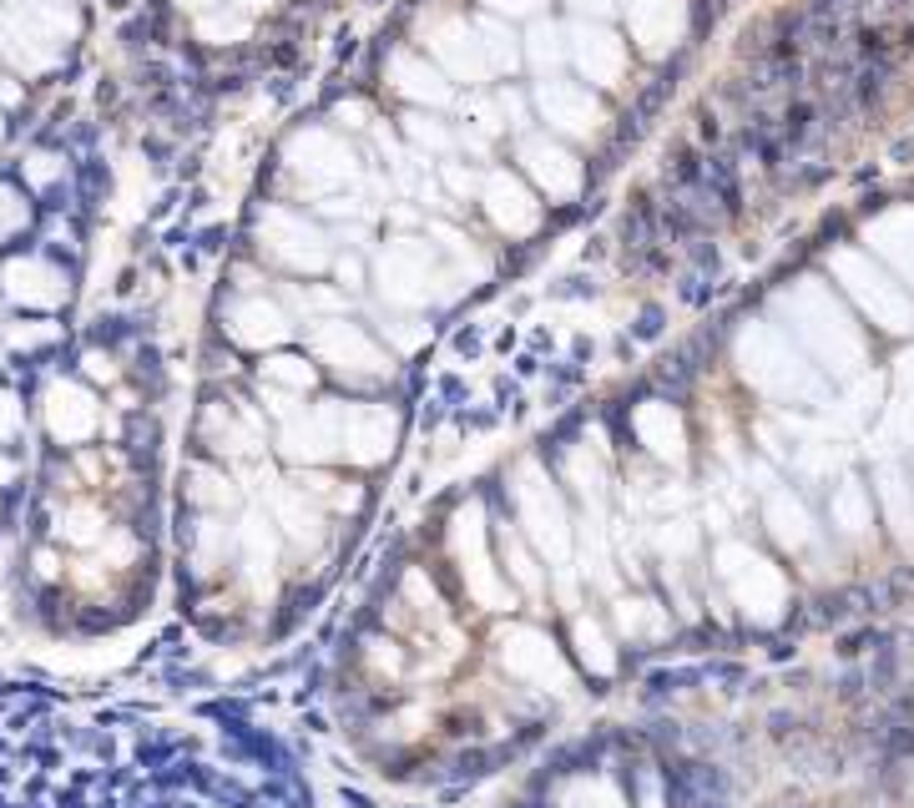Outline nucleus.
<instances>
[{
  "label": "nucleus",
  "mask_w": 914,
  "mask_h": 808,
  "mask_svg": "<svg viewBox=\"0 0 914 808\" xmlns=\"http://www.w3.org/2000/svg\"><path fill=\"white\" fill-rule=\"evenodd\" d=\"M274 516L299 546H319V535H324V516L319 506H309V490H274Z\"/></svg>",
  "instance_id": "1a4fd4ad"
},
{
  "label": "nucleus",
  "mask_w": 914,
  "mask_h": 808,
  "mask_svg": "<svg viewBox=\"0 0 914 808\" xmlns=\"http://www.w3.org/2000/svg\"><path fill=\"white\" fill-rule=\"evenodd\" d=\"M46 419H51V435L56 440H86L96 430V404L86 390L77 384H51L46 394Z\"/></svg>",
  "instance_id": "6e6552de"
},
{
  "label": "nucleus",
  "mask_w": 914,
  "mask_h": 808,
  "mask_svg": "<svg viewBox=\"0 0 914 808\" xmlns=\"http://www.w3.org/2000/svg\"><path fill=\"white\" fill-rule=\"evenodd\" d=\"M314 349L324 354L334 369H344V374H374V379L384 374V354L349 324H324L314 334Z\"/></svg>",
  "instance_id": "423d86ee"
},
{
  "label": "nucleus",
  "mask_w": 914,
  "mask_h": 808,
  "mask_svg": "<svg viewBox=\"0 0 914 808\" xmlns=\"http://www.w3.org/2000/svg\"><path fill=\"white\" fill-rule=\"evenodd\" d=\"M562 808H622V794L612 783H591V778H576L571 788L562 794Z\"/></svg>",
  "instance_id": "4468645a"
},
{
  "label": "nucleus",
  "mask_w": 914,
  "mask_h": 808,
  "mask_svg": "<svg viewBox=\"0 0 914 808\" xmlns=\"http://www.w3.org/2000/svg\"><path fill=\"white\" fill-rule=\"evenodd\" d=\"M394 450V415L379 404H339V460L379 465Z\"/></svg>",
  "instance_id": "20e7f679"
},
{
  "label": "nucleus",
  "mask_w": 914,
  "mask_h": 808,
  "mask_svg": "<svg viewBox=\"0 0 914 808\" xmlns=\"http://www.w3.org/2000/svg\"><path fill=\"white\" fill-rule=\"evenodd\" d=\"M490 203H496V218L500 222H516V228H531V222H536V212L525 208V193L516 183H506V177H496V183H490Z\"/></svg>",
  "instance_id": "ddd939ff"
},
{
  "label": "nucleus",
  "mask_w": 914,
  "mask_h": 808,
  "mask_svg": "<svg viewBox=\"0 0 914 808\" xmlns=\"http://www.w3.org/2000/svg\"><path fill=\"white\" fill-rule=\"evenodd\" d=\"M510 496H516V510H521V526L525 535L536 541V551L551 561V572L562 576V597L576 601L571 591V516H566L556 485L546 481V470L536 460H525L516 475H510Z\"/></svg>",
  "instance_id": "f257e3e1"
},
{
  "label": "nucleus",
  "mask_w": 914,
  "mask_h": 808,
  "mask_svg": "<svg viewBox=\"0 0 914 808\" xmlns=\"http://www.w3.org/2000/svg\"><path fill=\"white\" fill-rule=\"evenodd\" d=\"M576 647H581V662H587L591 672H612L616 667L612 647H606V632H601L597 622H587V616H576Z\"/></svg>",
  "instance_id": "f8f14e48"
},
{
  "label": "nucleus",
  "mask_w": 914,
  "mask_h": 808,
  "mask_svg": "<svg viewBox=\"0 0 914 808\" xmlns=\"http://www.w3.org/2000/svg\"><path fill=\"white\" fill-rule=\"evenodd\" d=\"M233 334L243 344H278L288 334V319L268 303H238L233 309Z\"/></svg>",
  "instance_id": "9d476101"
},
{
  "label": "nucleus",
  "mask_w": 914,
  "mask_h": 808,
  "mask_svg": "<svg viewBox=\"0 0 914 808\" xmlns=\"http://www.w3.org/2000/svg\"><path fill=\"white\" fill-rule=\"evenodd\" d=\"M238 556H243V572L253 581V597H268L274 591V561H278V541L268 516H248L238 526Z\"/></svg>",
  "instance_id": "0eeeda50"
},
{
  "label": "nucleus",
  "mask_w": 914,
  "mask_h": 808,
  "mask_svg": "<svg viewBox=\"0 0 914 808\" xmlns=\"http://www.w3.org/2000/svg\"><path fill=\"white\" fill-rule=\"evenodd\" d=\"M96 526H102V516H96V510H71V516L61 521V531L71 535V541H81V546H86V541H96Z\"/></svg>",
  "instance_id": "a211bd4d"
},
{
  "label": "nucleus",
  "mask_w": 914,
  "mask_h": 808,
  "mask_svg": "<svg viewBox=\"0 0 914 808\" xmlns=\"http://www.w3.org/2000/svg\"><path fill=\"white\" fill-rule=\"evenodd\" d=\"M455 556H460V572H465V587H471V597L481 601V607H490V612H506V607H510V591H506V581L496 576L490 556H485L481 506H475V500L455 516Z\"/></svg>",
  "instance_id": "7ed1b4c3"
},
{
  "label": "nucleus",
  "mask_w": 914,
  "mask_h": 808,
  "mask_svg": "<svg viewBox=\"0 0 914 808\" xmlns=\"http://www.w3.org/2000/svg\"><path fill=\"white\" fill-rule=\"evenodd\" d=\"M15 430H21V409H15L11 394H0V440H11Z\"/></svg>",
  "instance_id": "aec40b11"
},
{
  "label": "nucleus",
  "mask_w": 914,
  "mask_h": 808,
  "mask_svg": "<svg viewBox=\"0 0 914 808\" xmlns=\"http://www.w3.org/2000/svg\"><path fill=\"white\" fill-rule=\"evenodd\" d=\"M500 662H506L510 678L525 682V688H546V692L571 688V672H566L562 653L551 647V637L536 632V626H510L506 637H500Z\"/></svg>",
  "instance_id": "f03ea898"
},
{
  "label": "nucleus",
  "mask_w": 914,
  "mask_h": 808,
  "mask_svg": "<svg viewBox=\"0 0 914 808\" xmlns=\"http://www.w3.org/2000/svg\"><path fill=\"white\" fill-rule=\"evenodd\" d=\"M11 339L15 344H46L51 339V328H11Z\"/></svg>",
  "instance_id": "412c9836"
},
{
  "label": "nucleus",
  "mask_w": 914,
  "mask_h": 808,
  "mask_svg": "<svg viewBox=\"0 0 914 808\" xmlns=\"http://www.w3.org/2000/svg\"><path fill=\"white\" fill-rule=\"evenodd\" d=\"M288 460H309V465H324V460H339V404H319L309 415H293L278 435Z\"/></svg>",
  "instance_id": "39448f33"
},
{
  "label": "nucleus",
  "mask_w": 914,
  "mask_h": 808,
  "mask_svg": "<svg viewBox=\"0 0 914 808\" xmlns=\"http://www.w3.org/2000/svg\"><path fill=\"white\" fill-rule=\"evenodd\" d=\"M500 561H506V576L516 581L521 591H541L546 587V576H541V566H536V556L525 551V541H521V531L516 526H500Z\"/></svg>",
  "instance_id": "9b49d317"
},
{
  "label": "nucleus",
  "mask_w": 914,
  "mask_h": 808,
  "mask_svg": "<svg viewBox=\"0 0 914 808\" xmlns=\"http://www.w3.org/2000/svg\"><path fill=\"white\" fill-rule=\"evenodd\" d=\"M218 551H228V531L218 521L197 526V572H212L218 566Z\"/></svg>",
  "instance_id": "dca6fc26"
},
{
  "label": "nucleus",
  "mask_w": 914,
  "mask_h": 808,
  "mask_svg": "<svg viewBox=\"0 0 914 808\" xmlns=\"http://www.w3.org/2000/svg\"><path fill=\"white\" fill-rule=\"evenodd\" d=\"M525 162H531V168H536L546 183L556 177V183H562V193H571V187H576V172H566V152H556V147L531 142V147H525Z\"/></svg>",
  "instance_id": "2eb2a0df"
},
{
  "label": "nucleus",
  "mask_w": 914,
  "mask_h": 808,
  "mask_svg": "<svg viewBox=\"0 0 914 808\" xmlns=\"http://www.w3.org/2000/svg\"><path fill=\"white\" fill-rule=\"evenodd\" d=\"M268 379H278V384H288V390H309V379H314V369L303 365V359H274V365L263 369Z\"/></svg>",
  "instance_id": "f3484780"
},
{
  "label": "nucleus",
  "mask_w": 914,
  "mask_h": 808,
  "mask_svg": "<svg viewBox=\"0 0 914 808\" xmlns=\"http://www.w3.org/2000/svg\"><path fill=\"white\" fill-rule=\"evenodd\" d=\"M193 496H197V500H212V506H228V500H233V490H228V485H222L218 475L197 470V475H193Z\"/></svg>",
  "instance_id": "6ab92c4d"
}]
</instances>
